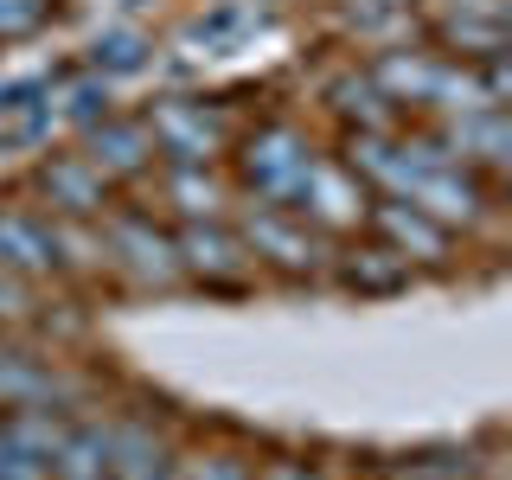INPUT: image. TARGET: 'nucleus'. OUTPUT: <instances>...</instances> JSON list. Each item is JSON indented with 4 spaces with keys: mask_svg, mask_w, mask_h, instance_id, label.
Here are the masks:
<instances>
[{
    "mask_svg": "<svg viewBox=\"0 0 512 480\" xmlns=\"http://www.w3.org/2000/svg\"><path fill=\"white\" fill-rule=\"evenodd\" d=\"M103 52H109V71H135V64H141V45L135 39H109Z\"/></svg>",
    "mask_w": 512,
    "mask_h": 480,
    "instance_id": "obj_1",
    "label": "nucleus"
}]
</instances>
